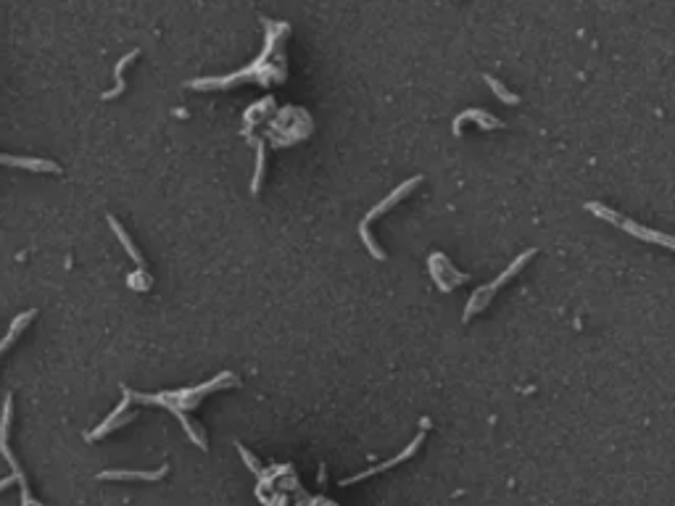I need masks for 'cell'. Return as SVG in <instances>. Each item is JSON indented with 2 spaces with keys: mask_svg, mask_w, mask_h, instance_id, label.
<instances>
[{
  "mask_svg": "<svg viewBox=\"0 0 675 506\" xmlns=\"http://www.w3.org/2000/svg\"><path fill=\"white\" fill-rule=\"evenodd\" d=\"M230 385H237V377L233 372H222L220 377H214L211 383H203L198 388H190V390H177V393H158V396H143V393H132L130 390V398H135V401H143V404H156V406H167L169 411L171 409H193V406H198L206 393H214V390H222V388H230Z\"/></svg>",
  "mask_w": 675,
  "mask_h": 506,
  "instance_id": "obj_1",
  "label": "cell"
},
{
  "mask_svg": "<svg viewBox=\"0 0 675 506\" xmlns=\"http://www.w3.org/2000/svg\"><path fill=\"white\" fill-rule=\"evenodd\" d=\"M533 256H536V248H530V251L520 253V256H517V258H514V261L509 264V269L501 272V274H499V277H496V280H493L490 285L477 287V290L473 293V298H470V304H467V309H464V317H462V320L470 322V320H473L475 311H483V309L490 304V296H493V293H496L499 287L504 285V282H509V280H512V277H514L517 272L523 269V267L528 264V261H530V258H533Z\"/></svg>",
  "mask_w": 675,
  "mask_h": 506,
  "instance_id": "obj_2",
  "label": "cell"
},
{
  "mask_svg": "<svg viewBox=\"0 0 675 506\" xmlns=\"http://www.w3.org/2000/svg\"><path fill=\"white\" fill-rule=\"evenodd\" d=\"M11 411H14V401H11V396H8V398H5V406H3V420H0V454L5 456V461L11 464V474L16 477V483L21 485V498H24V506H43L40 501H34L32 496H29V488H27L24 472H21V467L16 464V456L11 454V448H8V427H11Z\"/></svg>",
  "mask_w": 675,
  "mask_h": 506,
  "instance_id": "obj_3",
  "label": "cell"
},
{
  "mask_svg": "<svg viewBox=\"0 0 675 506\" xmlns=\"http://www.w3.org/2000/svg\"><path fill=\"white\" fill-rule=\"evenodd\" d=\"M422 180H425V177H422V174H417V177H412V180H406L404 185H399V187H396V190H393V193H390L388 198H383V201L377 203V206H372V211H370V214H367V217H364V221H362V224H367V227H370V221H372V219H377L380 214H386V211H388V208H393V206H396V203H399V201H404L406 195H409V193H412L414 187L420 185Z\"/></svg>",
  "mask_w": 675,
  "mask_h": 506,
  "instance_id": "obj_4",
  "label": "cell"
},
{
  "mask_svg": "<svg viewBox=\"0 0 675 506\" xmlns=\"http://www.w3.org/2000/svg\"><path fill=\"white\" fill-rule=\"evenodd\" d=\"M422 440H425V435L420 433V435L412 440V443H409V446H406V448L399 456H393V459H388V461H383V464L372 467V470H367V472L354 474V477H346V480H340V485H351V483H359V480H367V477H372V474H380V472H386V470H390V467H396V464H401V461H406L409 456H414V451L420 448Z\"/></svg>",
  "mask_w": 675,
  "mask_h": 506,
  "instance_id": "obj_5",
  "label": "cell"
},
{
  "mask_svg": "<svg viewBox=\"0 0 675 506\" xmlns=\"http://www.w3.org/2000/svg\"><path fill=\"white\" fill-rule=\"evenodd\" d=\"M127 406H130V390L124 388V401H121V404H119L117 409H114V411H111V414L106 417V422H103V424H98V427H95L93 433H87L84 438H87V440H98V438H103V435H108V433H111L114 427H121L124 422L132 420V417H121Z\"/></svg>",
  "mask_w": 675,
  "mask_h": 506,
  "instance_id": "obj_6",
  "label": "cell"
},
{
  "mask_svg": "<svg viewBox=\"0 0 675 506\" xmlns=\"http://www.w3.org/2000/svg\"><path fill=\"white\" fill-rule=\"evenodd\" d=\"M169 472V467H158L153 472H135V470H106L98 474V480H161Z\"/></svg>",
  "mask_w": 675,
  "mask_h": 506,
  "instance_id": "obj_7",
  "label": "cell"
},
{
  "mask_svg": "<svg viewBox=\"0 0 675 506\" xmlns=\"http://www.w3.org/2000/svg\"><path fill=\"white\" fill-rule=\"evenodd\" d=\"M0 164H5V167L32 169V171H61L58 164H53V161H43V158H24V156H5V153H0Z\"/></svg>",
  "mask_w": 675,
  "mask_h": 506,
  "instance_id": "obj_8",
  "label": "cell"
},
{
  "mask_svg": "<svg viewBox=\"0 0 675 506\" xmlns=\"http://www.w3.org/2000/svg\"><path fill=\"white\" fill-rule=\"evenodd\" d=\"M467 119H473V121H477L483 130H501V121L496 117H490L488 111H480V108H470V111H464V114H459V117L454 119V132L459 135V130H462V124L467 121Z\"/></svg>",
  "mask_w": 675,
  "mask_h": 506,
  "instance_id": "obj_9",
  "label": "cell"
},
{
  "mask_svg": "<svg viewBox=\"0 0 675 506\" xmlns=\"http://www.w3.org/2000/svg\"><path fill=\"white\" fill-rule=\"evenodd\" d=\"M137 56H140V51H130L124 58H119V64H117V69H114V77H117V87L114 90H108V93H103V101H114L117 95H121L124 93V87H127V82H124V69L130 67L132 61H135Z\"/></svg>",
  "mask_w": 675,
  "mask_h": 506,
  "instance_id": "obj_10",
  "label": "cell"
},
{
  "mask_svg": "<svg viewBox=\"0 0 675 506\" xmlns=\"http://www.w3.org/2000/svg\"><path fill=\"white\" fill-rule=\"evenodd\" d=\"M108 224H111V230H114V232H117L119 243H121V245H124V251L130 253V258H132V261H135L137 267H140V269H143V256H140V251H137V248H135V243H132V240H130V235H127V232H124V230H121V224H119V221L114 219V217H108Z\"/></svg>",
  "mask_w": 675,
  "mask_h": 506,
  "instance_id": "obj_11",
  "label": "cell"
},
{
  "mask_svg": "<svg viewBox=\"0 0 675 506\" xmlns=\"http://www.w3.org/2000/svg\"><path fill=\"white\" fill-rule=\"evenodd\" d=\"M32 317H34V311H24V314H19L16 320L11 322V330L5 333V337H3V343H0V356H3V351H5V348H8L11 343H14V340H16L19 333H21V330H24V327H27V324L32 322Z\"/></svg>",
  "mask_w": 675,
  "mask_h": 506,
  "instance_id": "obj_12",
  "label": "cell"
},
{
  "mask_svg": "<svg viewBox=\"0 0 675 506\" xmlns=\"http://www.w3.org/2000/svg\"><path fill=\"white\" fill-rule=\"evenodd\" d=\"M486 84H488L490 90L496 93V98H499V101H501V103H509V106H517V103H520V98H517L514 93H509V90H506L504 84L499 82L496 77H490V74H486Z\"/></svg>",
  "mask_w": 675,
  "mask_h": 506,
  "instance_id": "obj_13",
  "label": "cell"
},
{
  "mask_svg": "<svg viewBox=\"0 0 675 506\" xmlns=\"http://www.w3.org/2000/svg\"><path fill=\"white\" fill-rule=\"evenodd\" d=\"M261 177H264V145L259 143V148H256V174H253L251 180V193H259Z\"/></svg>",
  "mask_w": 675,
  "mask_h": 506,
  "instance_id": "obj_14",
  "label": "cell"
},
{
  "mask_svg": "<svg viewBox=\"0 0 675 506\" xmlns=\"http://www.w3.org/2000/svg\"><path fill=\"white\" fill-rule=\"evenodd\" d=\"M359 235H362V240H364V245L370 248V253L375 256V258H386V253H383V248L372 240V235H370V227L367 224H359Z\"/></svg>",
  "mask_w": 675,
  "mask_h": 506,
  "instance_id": "obj_15",
  "label": "cell"
},
{
  "mask_svg": "<svg viewBox=\"0 0 675 506\" xmlns=\"http://www.w3.org/2000/svg\"><path fill=\"white\" fill-rule=\"evenodd\" d=\"M237 451H240V456L246 459V464H248V470H251L253 474H259V477H264V470H261V464H259V461H256V459H253V456L248 454V451H246V446H240V443H237Z\"/></svg>",
  "mask_w": 675,
  "mask_h": 506,
  "instance_id": "obj_16",
  "label": "cell"
},
{
  "mask_svg": "<svg viewBox=\"0 0 675 506\" xmlns=\"http://www.w3.org/2000/svg\"><path fill=\"white\" fill-rule=\"evenodd\" d=\"M14 483H16V477H14V474H11V477H3V480H0V490H5L8 485H14Z\"/></svg>",
  "mask_w": 675,
  "mask_h": 506,
  "instance_id": "obj_17",
  "label": "cell"
}]
</instances>
